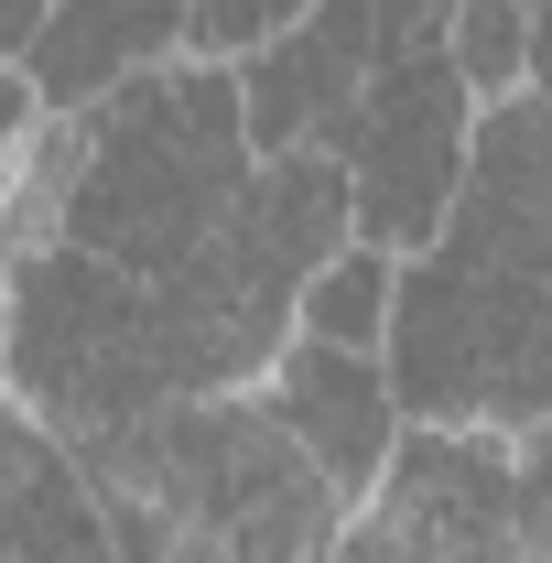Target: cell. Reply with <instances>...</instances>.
I'll return each instance as SVG.
<instances>
[{"instance_id": "2e32d148", "label": "cell", "mask_w": 552, "mask_h": 563, "mask_svg": "<svg viewBox=\"0 0 552 563\" xmlns=\"http://www.w3.org/2000/svg\"><path fill=\"white\" fill-rule=\"evenodd\" d=\"M44 109H33V87H22V66H0V163H11V141L33 131Z\"/></svg>"}, {"instance_id": "7c38bea8", "label": "cell", "mask_w": 552, "mask_h": 563, "mask_svg": "<svg viewBox=\"0 0 552 563\" xmlns=\"http://www.w3.org/2000/svg\"><path fill=\"white\" fill-rule=\"evenodd\" d=\"M390 250H368V239H346L336 261H314V272L292 282V336H314V347H368L379 357V325H390Z\"/></svg>"}, {"instance_id": "e0dca14e", "label": "cell", "mask_w": 552, "mask_h": 563, "mask_svg": "<svg viewBox=\"0 0 552 563\" xmlns=\"http://www.w3.org/2000/svg\"><path fill=\"white\" fill-rule=\"evenodd\" d=\"M33 22H44V0H0V66H22V44H33Z\"/></svg>"}, {"instance_id": "5bb4252c", "label": "cell", "mask_w": 552, "mask_h": 563, "mask_svg": "<svg viewBox=\"0 0 552 563\" xmlns=\"http://www.w3.org/2000/svg\"><path fill=\"white\" fill-rule=\"evenodd\" d=\"M314 11H325L346 44L368 55V76H379V66H401V55H433L455 0H314Z\"/></svg>"}, {"instance_id": "ac0fdd59", "label": "cell", "mask_w": 552, "mask_h": 563, "mask_svg": "<svg viewBox=\"0 0 552 563\" xmlns=\"http://www.w3.org/2000/svg\"><path fill=\"white\" fill-rule=\"evenodd\" d=\"M0 303H11V261H0Z\"/></svg>"}, {"instance_id": "3957f363", "label": "cell", "mask_w": 552, "mask_h": 563, "mask_svg": "<svg viewBox=\"0 0 552 563\" xmlns=\"http://www.w3.org/2000/svg\"><path fill=\"white\" fill-rule=\"evenodd\" d=\"M250 163L261 152L239 131V76L174 55V66L76 109V185H66L55 239L131 282H163L228 228Z\"/></svg>"}, {"instance_id": "9c48e42d", "label": "cell", "mask_w": 552, "mask_h": 563, "mask_svg": "<svg viewBox=\"0 0 552 563\" xmlns=\"http://www.w3.org/2000/svg\"><path fill=\"white\" fill-rule=\"evenodd\" d=\"M174 55H185V0H44L22 44V87L33 109H87Z\"/></svg>"}, {"instance_id": "8fae6325", "label": "cell", "mask_w": 552, "mask_h": 563, "mask_svg": "<svg viewBox=\"0 0 552 563\" xmlns=\"http://www.w3.org/2000/svg\"><path fill=\"white\" fill-rule=\"evenodd\" d=\"M228 239H250L281 282H303L314 261H336L346 239H357V217H346V163L336 152H261L250 185H239V207H228Z\"/></svg>"}, {"instance_id": "4fadbf2b", "label": "cell", "mask_w": 552, "mask_h": 563, "mask_svg": "<svg viewBox=\"0 0 552 563\" xmlns=\"http://www.w3.org/2000/svg\"><path fill=\"white\" fill-rule=\"evenodd\" d=\"M531 55H542V33H531V0H455L444 11V66L466 98H520L531 87Z\"/></svg>"}, {"instance_id": "9a60e30c", "label": "cell", "mask_w": 552, "mask_h": 563, "mask_svg": "<svg viewBox=\"0 0 552 563\" xmlns=\"http://www.w3.org/2000/svg\"><path fill=\"white\" fill-rule=\"evenodd\" d=\"M314 0H185V55L196 66H239V55H261L272 33H292Z\"/></svg>"}, {"instance_id": "ba28073f", "label": "cell", "mask_w": 552, "mask_h": 563, "mask_svg": "<svg viewBox=\"0 0 552 563\" xmlns=\"http://www.w3.org/2000/svg\"><path fill=\"white\" fill-rule=\"evenodd\" d=\"M261 401H272V422L292 433V455L336 488V509H357L368 477H379V455H390V433H401V401H390L379 357H368V347L281 336L272 368H261Z\"/></svg>"}, {"instance_id": "7a4b0ae2", "label": "cell", "mask_w": 552, "mask_h": 563, "mask_svg": "<svg viewBox=\"0 0 552 563\" xmlns=\"http://www.w3.org/2000/svg\"><path fill=\"white\" fill-rule=\"evenodd\" d=\"M120 563H336V488L292 455L261 390H207L76 444Z\"/></svg>"}, {"instance_id": "30bf717a", "label": "cell", "mask_w": 552, "mask_h": 563, "mask_svg": "<svg viewBox=\"0 0 552 563\" xmlns=\"http://www.w3.org/2000/svg\"><path fill=\"white\" fill-rule=\"evenodd\" d=\"M0 563H120L76 455L22 412H0Z\"/></svg>"}, {"instance_id": "6da1fadb", "label": "cell", "mask_w": 552, "mask_h": 563, "mask_svg": "<svg viewBox=\"0 0 552 563\" xmlns=\"http://www.w3.org/2000/svg\"><path fill=\"white\" fill-rule=\"evenodd\" d=\"M379 379L401 422L542 433L552 401V109L487 98L466 120L455 207L390 272Z\"/></svg>"}, {"instance_id": "8992f818", "label": "cell", "mask_w": 552, "mask_h": 563, "mask_svg": "<svg viewBox=\"0 0 552 563\" xmlns=\"http://www.w3.org/2000/svg\"><path fill=\"white\" fill-rule=\"evenodd\" d=\"M466 120H477V98L455 87L444 44L401 55V66H379L357 87V131H346L336 163H346V217H357L368 250L412 261L422 239L444 228L455 174H466Z\"/></svg>"}, {"instance_id": "5b68a950", "label": "cell", "mask_w": 552, "mask_h": 563, "mask_svg": "<svg viewBox=\"0 0 552 563\" xmlns=\"http://www.w3.org/2000/svg\"><path fill=\"white\" fill-rule=\"evenodd\" d=\"M542 433L401 422L368 498L336 520V563H552Z\"/></svg>"}, {"instance_id": "52a82bcc", "label": "cell", "mask_w": 552, "mask_h": 563, "mask_svg": "<svg viewBox=\"0 0 552 563\" xmlns=\"http://www.w3.org/2000/svg\"><path fill=\"white\" fill-rule=\"evenodd\" d=\"M152 325H163V368H174V401H207V390H261L272 347L292 336V282L217 228L196 261L152 282Z\"/></svg>"}, {"instance_id": "277c9868", "label": "cell", "mask_w": 552, "mask_h": 563, "mask_svg": "<svg viewBox=\"0 0 552 563\" xmlns=\"http://www.w3.org/2000/svg\"><path fill=\"white\" fill-rule=\"evenodd\" d=\"M0 401L55 433V444H98L120 422L174 401L163 368V325H152V282L87 261L66 239L11 261V303H0Z\"/></svg>"}]
</instances>
